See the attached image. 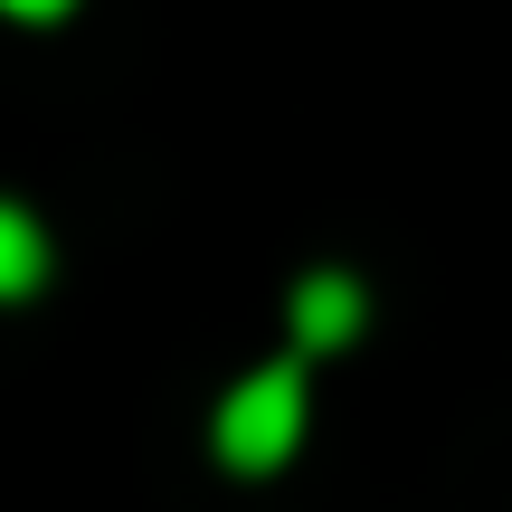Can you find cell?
I'll use <instances>...</instances> for the list:
<instances>
[{
    "label": "cell",
    "mask_w": 512,
    "mask_h": 512,
    "mask_svg": "<svg viewBox=\"0 0 512 512\" xmlns=\"http://www.w3.org/2000/svg\"><path fill=\"white\" fill-rule=\"evenodd\" d=\"M0 10H10V19H57L67 0H0Z\"/></svg>",
    "instance_id": "277c9868"
},
{
    "label": "cell",
    "mask_w": 512,
    "mask_h": 512,
    "mask_svg": "<svg viewBox=\"0 0 512 512\" xmlns=\"http://www.w3.org/2000/svg\"><path fill=\"white\" fill-rule=\"evenodd\" d=\"M361 332V285L351 275H304L294 285V342L304 351H342Z\"/></svg>",
    "instance_id": "7a4b0ae2"
},
{
    "label": "cell",
    "mask_w": 512,
    "mask_h": 512,
    "mask_svg": "<svg viewBox=\"0 0 512 512\" xmlns=\"http://www.w3.org/2000/svg\"><path fill=\"white\" fill-rule=\"evenodd\" d=\"M38 285H48V228L19 200H0V304H19V294H38Z\"/></svg>",
    "instance_id": "3957f363"
},
{
    "label": "cell",
    "mask_w": 512,
    "mask_h": 512,
    "mask_svg": "<svg viewBox=\"0 0 512 512\" xmlns=\"http://www.w3.org/2000/svg\"><path fill=\"white\" fill-rule=\"evenodd\" d=\"M294 437H304V370H294V361H275V370H256V380L228 389V408H219V465L266 475V465L294 456Z\"/></svg>",
    "instance_id": "6da1fadb"
}]
</instances>
